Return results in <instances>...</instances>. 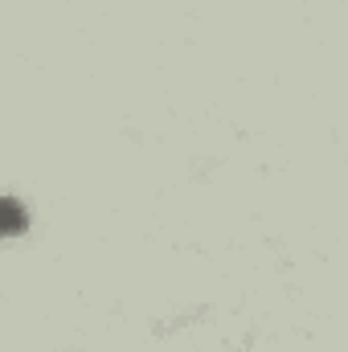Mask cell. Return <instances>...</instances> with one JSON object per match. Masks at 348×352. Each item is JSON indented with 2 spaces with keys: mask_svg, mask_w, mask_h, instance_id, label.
Returning a JSON list of instances; mask_svg holds the SVG:
<instances>
[{
  "mask_svg": "<svg viewBox=\"0 0 348 352\" xmlns=\"http://www.w3.org/2000/svg\"><path fill=\"white\" fill-rule=\"evenodd\" d=\"M29 230V213L17 197H0V238H17Z\"/></svg>",
  "mask_w": 348,
  "mask_h": 352,
  "instance_id": "1",
  "label": "cell"
}]
</instances>
